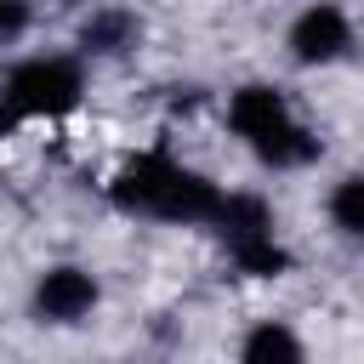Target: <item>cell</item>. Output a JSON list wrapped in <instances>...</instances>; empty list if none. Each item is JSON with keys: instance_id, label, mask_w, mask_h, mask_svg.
<instances>
[{"instance_id": "obj_1", "label": "cell", "mask_w": 364, "mask_h": 364, "mask_svg": "<svg viewBox=\"0 0 364 364\" xmlns=\"http://www.w3.org/2000/svg\"><path fill=\"white\" fill-rule=\"evenodd\" d=\"M114 199H119L125 210H148V216H165V222H205V216H216V205H222V193H216L205 176L182 171V165L165 159V154L131 159V165L114 176Z\"/></svg>"}, {"instance_id": "obj_2", "label": "cell", "mask_w": 364, "mask_h": 364, "mask_svg": "<svg viewBox=\"0 0 364 364\" xmlns=\"http://www.w3.org/2000/svg\"><path fill=\"white\" fill-rule=\"evenodd\" d=\"M216 222H222V239H228V250H233V262H239L245 273L273 279V273L290 267V256L273 245V216H267V205H262L256 193L222 199V205H216Z\"/></svg>"}, {"instance_id": "obj_3", "label": "cell", "mask_w": 364, "mask_h": 364, "mask_svg": "<svg viewBox=\"0 0 364 364\" xmlns=\"http://www.w3.org/2000/svg\"><path fill=\"white\" fill-rule=\"evenodd\" d=\"M74 102H80V68L68 57H34L6 74L11 114H68Z\"/></svg>"}, {"instance_id": "obj_4", "label": "cell", "mask_w": 364, "mask_h": 364, "mask_svg": "<svg viewBox=\"0 0 364 364\" xmlns=\"http://www.w3.org/2000/svg\"><path fill=\"white\" fill-rule=\"evenodd\" d=\"M353 46V28L336 6H307L296 23H290V51L296 63H336L341 51Z\"/></svg>"}, {"instance_id": "obj_5", "label": "cell", "mask_w": 364, "mask_h": 364, "mask_svg": "<svg viewBox=\"0 0 364 364\" xmlns=\"http://www.w3.org/2000/svg\"><path fill=\"white\" fill-rule=\"evenodd\" d=\"M34 307L51 324H74V318H85L97 307V279L80 273V267H51L40 279V290H34Z\"/></svg>"}, {"instance_id": "obj_6", "label": "cell", "mask_w": 364, "mask_h": 364, "mask_svg": "<svg viewBox=\"0 0 364 364\" xmlns=\"http://www.w3.org/2000/svg\"><path fill=\"white\" fill-rule=\"evenodd\" d=\"M228 119H233V131H239V136L256 148L267 131H279V125L290 119V108H284V97H279L273 85H245V91H233Z\"/></svg>"}, {"instance_id": "obj_7", "label": "cell", "mask_w": 364, "mask_h": 364, "mask_svg": "<svg viewBox=\"0 0 364 364\" xmlns=\"http://www.w3.org/2000/svg\"><path fill=\"white\" fill-rule=\"evenodd\" d=\"M245 364H301V341L290 324H256L245 336Z\"/></svg>"}, {"instance_id": "obj_8", "label": "cell", "mask_w": 364, "mask_h": 364, "mask_svg": "<svg viewBox=\"0 0 364 364\" xmlns=\"http://www.w3.org/2000/svg\"><path fill=\"white\" fill-rule=\"evenodd\" d=\"M256 154H262L267 165H301V159H313V154H318V136H313V131H301L296 119H284L279 131H267V136L256 142Z\"/></svg>"}, {"instance_id": "obj_9", "label": "cell", "mask_w": 364, "mask_h": 364, "mask_svg": "<svg viewBox=\"0 0 364 364\" xmlns=\"http://www.w3.org/2000/svg\"><path fill=\"white\" fill-rule=\"evenodd\" d=\"M142 28H136V17L131 11H97L91 23H85V51H125L131 40H136Z\"/></svg>"}, {"instance_id": "obj_10", "label": "cell", "mask_w": 364, "mask_h": 364, "mask_svg": "<svg viewBox=\"0 0 364 364\" xmlns=\"http://www.w3.org/2000/svg\"><path fill=\"white\" fill-rule=\"evenodd\" d=\"M330 216H336L341 233L364 239V176H347V182L330 193Z\"/></svg>"}, {"instance_id": "obj_11", "label": "cell", "mask_w": 364, "mask_h": 364, "mask_svg": "<svg viewBox=\"0 0 364 364\" xmlns=\"http://www.w3.org/2000/svg\"><path fill=\"white\" fill-rule=\"evenodd\" d=\"M23 23H28V6L23 0H0V40H11Z\"/></svg>"}, {"instance_id": "obj_12", "label": "cell", "mask_w": 364, "mask_h": 364, "mask_svg": "<svg viewBox=\"0 0 364 364\" xmlns=\"http://www.w3.org/2000/svg\"><path fill=\"white\" fill-rule=\"evenodd\" d=\"M11 125H17V114H11V108H6V102H0V136H6V131H11Z\"/></svg>"}]
</instances>
